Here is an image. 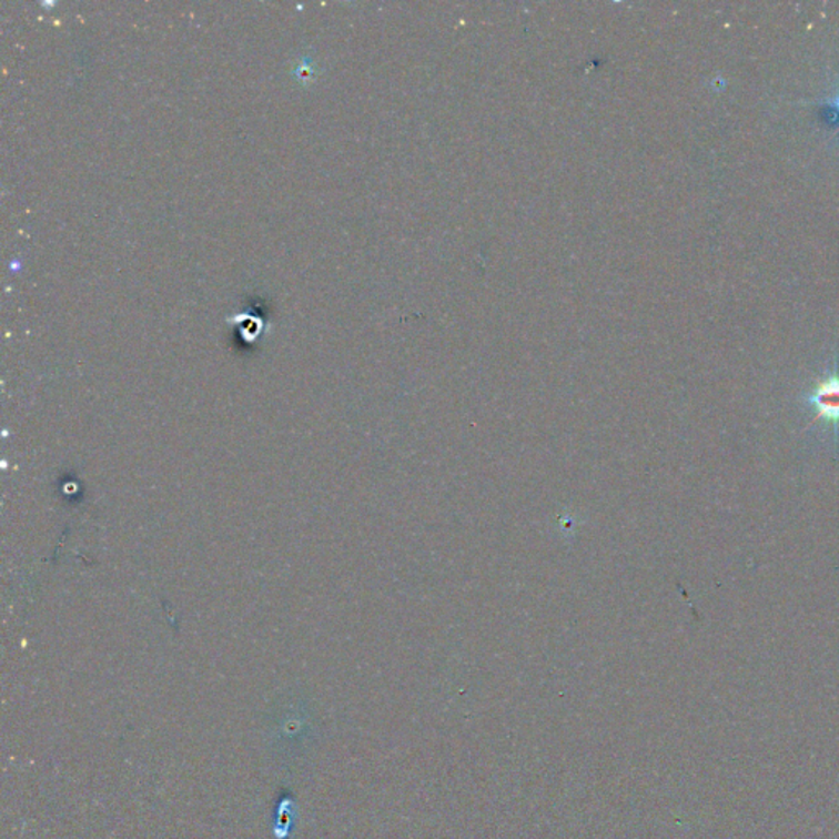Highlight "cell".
Returning <instances> with one entry per match:
<instances>
[{
    "instance_id": "6da1fadb",
    "label": "cell",
    "mask_w": 839,
    "mask_h": 839,
    "mask_svg": "<svg viewBox=\"0 0 839 839\" xmlns=\"http://www.w3.org/2000/svg\"><path fill=\"white\" fill-rule=\"evenodd\" d=\"M805 402L813 408L815 422L817 420H825V422L833 425L835 435L838 436L839 429V371L835 370L833 373L825 376L823 380L818 381L813 391L807 394Z\"/></svg>"
},
{
    "instance_id": "7a4b0ae2",
    "label": "cell",
    "mask_w": 839,
    "mask_h": 839,
    "mask_svg": "<svg viewBox=\"0 0 839 839\" xmlns=\"http://www.w3.org/2000/svg\"><path fill=\"white\" fill-rule=\"evenodd\" d=\"M827 105L835 107V109L839 110V94L835 95L833 99H830V101L827 102Z\"/></svg>"
}]
</instances>
